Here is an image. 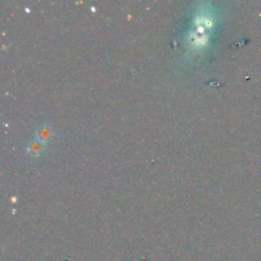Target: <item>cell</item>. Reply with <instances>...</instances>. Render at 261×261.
I'll return each mask as SVG.
<instances>
[{
  "instance_id": "1",
  "label": "cell",
  "mask_w": 261,
  "mask_h": 261,
  "mask_svg": "<svg viewBox=\"0 0 261 261\" xmlns=\"http://www.w3.org/2000/svg\"><path fill=\"white\" fill-rule=\"evenodd\" d=\"M44 144L41 143L39 140H36L34 142H32L29 146H28V151L32 156H39L42 154L43 152V147Z\"/></svg>"
},
{
  "instance_id": "2",
  "label": "cell",
  "mask_w": 261,
  "mask_h": 261,
  "mask_svg": "<svg viewBox=\"0 0 261 261\" xmlns=\"http://www.w3.org/2000/svg\"><path fill=\"white\" fill-rule=\"evenodd\" d=\"M51 138V129L48 126H42L39 130H38V140L45 144L47 143Z\"/></svg>"
}]
</instances>
